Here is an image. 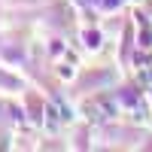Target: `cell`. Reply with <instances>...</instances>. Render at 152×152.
I'll use <instances>...</instances> for the list:
<instances>
[{
    "mask_svg": "<svg viewBox=\"0 0 152 152\" xmlns=\"http://www.w3.org/2000/svg\"><path fill=\"white\" fill-rule=\"evenodd\" d=\"M70 119H73L70 107L58 104V100H52V104H46V128H49V131H58L61 125H67Z\"/></svg>",
    "mask_w": 152,
    "mask_h": 152,
    "instance_id": "1",
    "label": "cell"
},
{
    "mask_svg": "<svg viewBox=\"0 0 152 152\" xmlns=\"http://www.w3.org/2000/svg\"><path fill=\"white\" fill-rule=\"evenodd\" d=\"M85 113L91 122H107L116 116V104L113 100H91V104H85Z\"/></svg>",
    "mask_w": 152,
    "mask_h": 152,
    "instance_id": "2",
    "label": "cell"
},
{
    "mask_svg": "<svg viewBox=\"0 0 152 152\" xmlns=\"http://www.w3.org/2000/svg\"><path fill=\"white\" fill-rule=\"evenodd\" d=\"M137 79L143 85H152V58L149 55H137Z\"/></svg>",
    "mask_w": 152,
    "mask_h": 152,
    "instance_id": "3",
    "label": "cell"
},
{
    "mask_svg": "<svg viewBox=\"0 0 152 152\" xmlns=\"http://www.w3.org/2000/svg\"><path fill=\"white\" fill-rule=\"evenodd\" d=\"M137 24H140V46L143 49H152V24H149V18H137Z\"/></svg>",
    "mask_w": 152,
    "mask_h": 152,
    "instance_id": "4",
    "label": "cell"
},
{
    "mask_svg": "<svg viewBox=\"0 0 152 152\" xmlns=\"http://www.w3.org/2000/svg\"><path fill=\"white\" fill-rule=\"evenodd\" d=\"M82 40H85L88 49H100V34H97V31H85V34H82Z\"/></svg>",
    "mask_w": 152,
    "mask_h": 152,
    "instance_id": "5",
    "label": "cell"
},
{
    "mask_svg": "<svg viewBox=\"0 0 152 152\" xmlns=\"http://www.w3.org/2000/svg\"><path fill=\"white\" fill-rule=\"evenodd\" d=\"M58 73H61V79H73V73H76V70L64 64V67H58Z\"/></svg>",
    "mask_w": 152,
    "mask_h": 152,
    "instance_id": "6",
    "label": "cell"
}]
</instances>
